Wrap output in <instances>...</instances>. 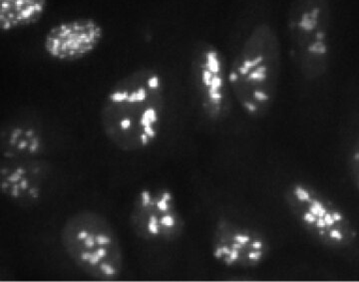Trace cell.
<instances>
[{
	"instance_id": "cell-1",
	"label": "cell",
	"mask_w": 359,
	"mask_h": 282,
	"mask_svg": "<svg viewBox=\"0 0 359 282\" xmlns=\"http://www.w3.org/2000/svg\"><path fill=\"white\" fill-rule=\"evenodd\" d=\"M229 80L235 103L252 119L275 106L283 70V45L271 0H244L233 25Z\"/></svg>"
},
{
	"instance_id": "cell-2",
	"label": "cell",
	"mask_w": 359,
	"mask_h": 282,
	"mask_svg": "<svg viewBox=\"0 0 359 282\" xmlns=\"http://www.w3.org/2000/svg\"><path fill=\"white\" fill-rule=\"evenodd\" d=\"M168 101L167 83L155 68L141 67L108 90L100 125L113 146L125 153L147 150L159 139Z\"/></svg>"
},
{
	"instance_id": "cell-3",
	"label": "cell",
	"mask_w": 359,
	"mask_h": 282,
	"mask_svg": "<svg viewBox=\"0 0 359 282\" xmlns=\"http://www.w3.org/2000/svg\"><path fill=\"white\" fill-rule=\"evenodd\" d=\"M334 0H290L285 34L290 62L304 84L327 81L335 51Z\"/></svg>"
},
{
	"instance_id": "cell-4",
	"label": "cell",
	"mask_w": 359,
	"mask_h": 282,
	"mask_svg": "<svg viewBox=\"0 0 359 282\" xmlns=\"http://www.w3.org/2000/svg\"><path fill=\"white\" fill-rule=\"evenodd\" d=\"M60 243L71 262L99 281H115L124 270V253L115 227L102 213L82 210L61 227Z\"/></svg>"
},
{
	"instance_id": "cell-5",
	"label": "cell",
	"mask_w": 359,
	"mask_h": 282,
	"mask_svg": "<svg viewBox=\"0 0 359 282\" xmlns=\"http://www.w3.org/2000/svg\"><path fill=\"white\" fill-rule=\"evenodd\" d=\"M285 201L302 229L320 245L346 250L358 241V232L348 215L311 184H290L285 192Z\"/></svg>"
},
{
	"instance_id": "cell-6",
	"label": "cell",
	"mask_w": 359,
	"mask_h": 282,
	"mask_svg": "<svg viewBox=\"0 0 359 282\" xmlns=\"http://www.w3.org/2000/svg\"><path fill=\"white\" fill-rule=\"evenodd\" d=\"M190 73L205 117L212 122L226 119L235 101L229 80L228 59L223 51L211 41L197 42L191 57Z\"/></svg>"
},
{
	"instance_id": "cell-7",
	"label": "cell",
	"mask_w": 359,
	"mask_h": 282,
	"mask_svg": "<svg viewBox=\"0 0 359 282\" xmlns=\"http://www.w3.org/2000/svg\"><path fill=\"white\" fill-rule=\"evenodd\" d=\"M129 222L135 234L149 243L175 241L184 229L176 196L167 188H142L135 196Z\"/></svg>"
},
{
	"instance_id": "cell-8",
	"label": "cell",
	"mask_w": 359,
	"mask_h": 282,
	"mask_svg": "<svg viewBox=\"0 0 359 282\" xmlns=\"http://www.w3.org/2000/svg\"><path fill=\"white\" fill-rule=\"evenodd\" d=\"M212 257L230 269H252L263 264L269 253L264 232L238 220L222 217L212 231Z\"/></svg>"
},
{
	"instance_id": "cell-9",
	"label": "cell",
	"mask_w": 359,
	"mask_h": 282,
	"mask_svg": "<svg viewBox=\"0 0 359 282\" xmlns=\"http://www.w3.org/2000/svg\"><path fill=\"white\" fill-rule=\"evenodd\" d=\"M103 25L92 18H77L61 21L45 33L43 51L49 58L58 62L82 60L102 43Z\"/></svg>"
},
{
	"instance_id": "cell-10",
	"label": "cell",
	"mask_w": 359,
	"mask_h": 282,
	"mask_svg": "<svg viewBox=\"0 0 359 282\" xmlns=\"http://www.w3.org/2000/svg\"><path fill=\"white\" fill-rule=\"evenodd\" d=\"M47 176L48 163L42 158L2 160L1 193L18 205L32 206L41 199Z\"/></svg>"
},
{
	"instance_id": "cell-11",
	"label": "cell",
	"mask_w": 359,
	"mask_h": 282,
	"mask_svg": "<svg viewBox=\"0 0 359 282\" xmlns=\"http://www.w3.org/2000/svg\"><path fill=\"white\" fill-rule=\"evenodd\" d=\"M45 147L43 133L32 123L16 121L2 128V160L42 158Z\"/></svg>"
},
{
	"instance_id": "cell-12",
	"label": "cell",
	"mask_w": 359,
	"mask_h": 282,
	"mask_svg": "<svg viewBox=\"0 0 359 282\" xmlns=\"http://www.w3.org/2000/svg\"><path fill=\"white\" fill-rule=\"evenodd\" d=\"M48 11V0H0V29L13 32L36 25Z\"/></svg>"
},
{
	"instance_id": "cell-13",
	"label": "cell",
	"mask_w": 359,
	"mask_h": 282,
	"mask_svg": "<svg viewBox=\"0 0 359 282\" xmlns=\"http://www.w3.org/2000/svg\"><path fill=\"white\" fill-rule=\"evenodd\" d=\"M346 128L344 140V167L351 186L359 193V105L351 109Z\"/></svg>"
}]
</instances>
